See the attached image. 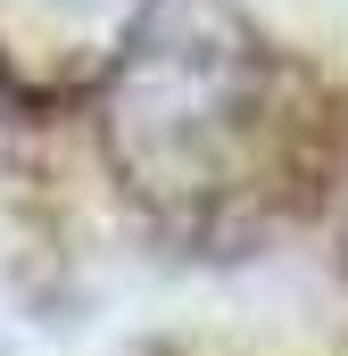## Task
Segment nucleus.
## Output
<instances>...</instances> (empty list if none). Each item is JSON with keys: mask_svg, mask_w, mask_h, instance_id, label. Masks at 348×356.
<instances>
[{"mask_svg": "<svg viewBox=\"0 0 348 356\" xmlns=\"http://www.w3.org/2000/svg\"><path fill=\"white\" fill-rule=\"evenodd\" d=\"M158 0H0V83L75 91L108 75Z\"/></svg>", "mask_w": 348, "mask_h": 356, "instance_id": "1", "label": "nucleus"}]
</instances>
